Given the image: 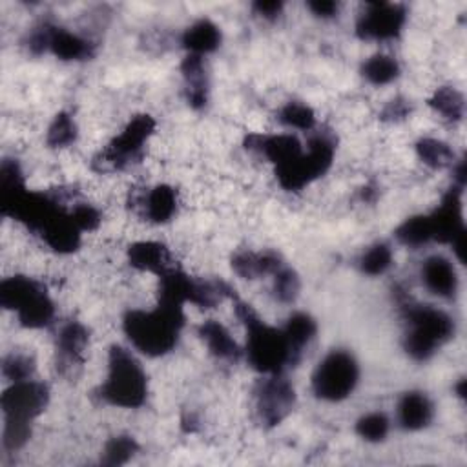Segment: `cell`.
Masks as SVG:
<instances>
[{
	"label": "cell",
	"mask_w": 467,
	"mask_h": 467,
	"mask_svg": "<svg viewBox=\"0 0 467 467\" xmlns=\"http://www.w3.org/2000/svg\"><path fill=\"white\" fill-rule=\"evenodd\" d=\"M409 325L405 334V350L416 361L429 359L454 332L452 319L431 305L401 303Z\"/></svg>",
	"instance_id": "cell-5"
},
{
	"label": "cell",
	"mask_w": 467,
	"mask_h": 467,
	"mask_svg": "<svg viewBox=\"0 0 467 467\" xmlns=\"http://www.w3.org/2000/svg\"><path fill=\"white\" fill-rule=\"evenodd\" d=\"M434 409L427 394L410 390L405 392L398 403V420L400 425L407 431H420L427 427L432 420Z\"/></svg>",
	"instance_id": "cell-18"
},
{
	"label": "cell",
	"mask_w": 467,
	"mask_h": 467,
	"mask_svg": "<svg viewBox=\"0 0 467 467\" xmlns=\"http://www.w3.org/2000/svg\"><path fill=\"white\" fill-rule=\"evenodd\" d=\"M431 108H434L443 119L447 120H462L465 111V99L463 95L449 86H443L434 91V95L429 99Z\"/></svg>",
	"instance_id": "cell-27"
},
{
	"label": "cell",
	"mask_w": 467,
	"mask_h": 467,
	"mask_svg": "<svg viewBox=\"0 0 467 467\" xmlns=\"http://www.w3.org/2000/svg\"><path fill=\"white\" fill-rule=\"evenodd\" d=\"M394 234L401 244H407L412 248L432 241V226H431L429 215L409 217L396 228Z\"/></svg>",
	"instance_id": "cell-28"
},
{
	"label": "cell",
	"mask_w": 467,
	"mask_h": 467,
	"mask_svg": "<svg viewBox=\"0 0 467 467\" xmlns=\"http://www.w3.org/2000/svg\"><path fill=\"white\" fill-rule=\"evenodd\" d=\"M392 265V252L385 243L372 244L359 259V268L367 275H381Z\"/></svg>",
	"instance_id": "cell-32"
},
{
	"label": "cell",
	"mask_w": 467,
	"mask_h": 467,
	"mask_svg": "<svg viewBox=\"0 0 467 467\" xmlns=\"http://www.w3.org/2000/svg\"><path fill=\"white\" fill-rule=\"evenodd\" d=\"M359 379V367L345 350L328 352L312 374V390L325 401H341L352 394Z\"/></svg>",
	"instance_id": "cell-7"
},
{
	"label": "cell",
	"mask_w": 467,
	"mask_h": 467,
	"mask_svg": "<svg viewBox=\"0 0 467 467\" xmlns=\"http://www.w3.org/2000/svg\"><path fill=\"white\" fill-rule=\"evenodd\" d=\"M182 325V306L164 301H159L153 310H130L122 321L131 345L151 358L162 356L177 345Z\"/></svg>",
	"instance_id": "cell-1"
},
{
	"label": "cell",
	"mask_w": 467,
	"mask_h": 467,
	"mask_svg": "<svg viewBox=\"0 0 467 467\" xmlns=\"http://www.w3.org/2000/svg\"><path fill=\"white\" fill-rule=\"evenodd\" d=\"M361 75L367 82L374 86H383L398 78L400 75V64L394 57L389 55H374L361 66Z\"/></svg>",
	"instance_id": "cell-26"
},
{
	"label": "cell",
	"mask_w": 467,
	"mask_h": 467,
	"mask_svg": "<svg viewBox=\"0 0 467 467\" xmlns=\"http://www.w3.org/2000/svg\"><path fill=\"white\" fill-rule=\"evenodd\" d=\"M356 432L367 441H381L389 434V418L383 412H370L356 421Z\"/></svg>",
	"instance_id": "cell-35"
},
{
	"label": "cell",
	"mask_w": 467,
	"mask_h": 467,
	"mask_svg": "<svg viewBox=\"0 0 467 467\" xmlns=\"http://www.w3.org/2000/svg\"><path fill=\"white\" fill-rule=\"evenodd\" d=\"M432 226V239L440 243H452L458 234L465 230L462 219V186L454 184L445 195L441 204L429 215Z\"/></svg>",
	"instance_id": "cell-11"
},
{
	"label": "cell",
	"mask_w": 467,
	"mask_h": 467,
	"mask_svg": "<svg viewBox=\"0 0 467 467\" xmlns=\"http://www.w3.org/2000/svg\"><path fill=\"white\" fill-rule=\"evenodd\" d=\"M416 153L418 157L431 168L440 170V168H447L452 164L454 161V151L452 148L438 139H431L425 137L421 140H418L416 144Z\"/></svg>",
	"instance_id": "cell-29"
},
{
	"label": "cell",
	"mask_w": 467,
	"mask_h": 467,
	"mask_svg": "<svg viewBox=\"0 0 467 467\" xmlns=\"http://www.w3.org/2000/svg\"><path fill=\"white\" fill-rule=\"evenodd\" d=\"M46 288L31 277L11 275L0 283V305L5 310H15L16 314L40 297Z\"/></svg>",
	"instance_id": "cell-16"
},
{
	"label": "cell",
	"mask_w": 467,
	"mask_h": 467,
	"mask_svg": "<svg viewBox=\"0 0 467 467\" xmlns=\"http://www.w3.org/2000/svg\"><path fill=\"white\" fill-rule=\"evenodd\" d=\"M285 126L288 128H296V130H312L316 124V115L314 111L301 102H286L281 109H279V117H277Z\"/></svg>",
	"instance_id": "cell-34"
},
{
	"label": "cell",
	"mask_w": 467,
	"mask_h": 467,
	"mask_svg": "<svg viewBox=\"0 0 467 467\" xmlns=\"http://www.w3.org/2000/svg\"><path fill=\"white\" fill-rule=\"evenodd\" d=\"M88 328L78 321H67L57 336V368L66 374L82 363L88 345Z\"/></svg>",
	"instance_id": "cell-12"
},
{
	"label": "cell",
	"mask_w": 467,
	"mask_h": 467,
	"mask_svg": "<svg viewBox=\"0 0 467 467\" xmlns=\"http://www.w3.org/2000/svg\"><path fill=\"white\" fill-rule=\"evenodd\" d=\"M409 111H410V106L403 99H396V100H390L387 104V108L383 109L381 117L385 120H401V119H405L409 115Z\"/></svg>",
	"instance_id": "cell-39"
},
{
	"label": "cell",
	"mask_w": 467,
	"mask_h": 467,
	"mask_svg": "<svg viewBox=\"0 0 467 467\" xmlns=\"http://www.w3.org/2000/svg\"><path fill=\"white\" fill-rule=\"evenodd\" d=\"M316 330H317L316 321L305 312H296L288 317L286 325L283 327V332H285L294 354L297 356V359H301L303 348L312 341V337L316 336Z\"/></svg>",
	"instance_id": "cell-25"
},
{
	"label": "cell",
	"mask_w": 467,
	"mask_h": 467,
	"mask_svg": "<svg viewBox=\"0 0 467 467\" xmlns=\"http://www.w3.org/2000/svg\"><path fill=\"white\" fill-rule=\"evenodd\" d=\"M35 370V361L31 356L26 354H9L4 358L2 363V372L9 381H22V379H29L31 374Z\"/></svg>",
	"instance_id": "cell-37"
},
{
	"label": "cell",
	"mask_w": 467,
	"mask_h": 467,
	"mask_svg": "<svg viewBox=\"0 0 467 467\" xmlns=\"http://www.w3.org/2000/svg\"><path fill=\"white\" fill-rule=\"evenodd\" d=\"M421 281L440 297H452L458 290V274L454 265L443 255H431L425 259L421 266Z\"/></svg>",
	"instance_id": "cell-15"
},
{
	"label": "cell",
	"mask_w": 467,
	"mask_h": 467,
	"mask_svg": "<svg viewBox=\"0 0 467 467\" xmlns=\"http://www.w3.org/2000/svg\"><path fill=\"white\" fill-rule=\"evenodd\" d=\"M80 232L82 230L77 226L71 213L60 210L40 228L38 234L51 250L58 254H71L80 244Z\"/></svg>",
	"instance_id": "cell-13"
},
{
	"label": "cell",
	"mask_w": 467,
	"mask_h": 467,
	"mask_svg": "<svg viewBox=\"0 0 467 467\" xmlns=\"http://www.w3.org/2000/svg\"><path fill=\"white\" fill-rule=\"evenodd\" d=\"M108 405L137 409L148 398V379L140 363L126 348L113 345L108 356V378L99 389Z\"/></svg>",
	"instance_id": "cell-4"
},
{
	"label": "cell",
	"mask_w": 467,
	"mask_h": 467,
	"mask_svg": "<svg viewBox=\"0 0 467 467\" xmlns=\"http://www.w3.org/2000/svg\"><path fill=\"white\" fill-rule=\"evenodd\" d=\"M306 7L316 15V16H321V18H330L337 13L339 9V4L337 2H332V0H310L306 2Z\"/></svg>",
	"instance_id": "cell-40"
},
{
	"label": "cell",
	"mask_w": 467,
	"mask_h": 467,
	"mask_svg": "<svg viewBox=\"0 0 467 467\" xmlns=\"http://www.w3.org/2000/svg\"><path fill=\"white\" fill-rule=\"evenodd\" d=\"M199 336L206 343L208 350L226 361H237L241 358V348L230 336V332L215 319H208L199 327Z\"/></svg>",
	"instance_id": "cell-22"
},
{
	"label": "cell",
	"mask_w": 467,
	"mask_h": 467,
	"mask_svg": "<svg viewBox=\"0 0 467 467\" xmlns=\"http://www.w3.org/2000/svg\"><path fill=\"white\" fill-rule=\"evenodd\" d=\"M219 44H221V31L213 22L206 18L197 20L182 33V47L188 51V55L202 57L204 53L215 51Z\"/></svg>",
	"instance_id": "cell-23"
},
{
	"label": "cell",
	"mask_w": 467,
	"mask_h": 467,
	"mask_svg": "<svg viewBox=\"0 0 467 467\" xmlns=\"http://www.w3.org/2000/svg\"><path fill=\"white\" fill-rule=\"evenodd\" d=\"M139 445L131 436H113L108 440L104 452H102V463L104 465H122L126 463L135 452Z\"/></svg>",
	"instance_id": "cell-33"
},
{
	"label": "cell",
	"mask_w": 467,
	"mask_h": 467,
	"mask_svg": "<svg viewBox=\"0 0 467 467\" xmlns=\"http://www.w3.org/2000/svg\"><path fill=\"white\" fill-rule=\"evenodd\" d=\"M16 316H18V321L22 327L42 328L51 323V319L55 316V305L49 299L47 292H44L40 297H36L33 303H29L26 308H22Z\"/></svg>",
	"instance_id": "cell-30"
},
{
	"label": "cell",
	"mask_w": 467,
	"mask_h": 467,
	"mask_svg": "<svg viewBox=\"0 0 467 467\" xmlns=\"http://www.w3.org/2000/svg\"><path fill=\"white\" fill-rule=\"evenodd\" d=\"M252 7H254V11L257 15H261L263 18H268V20L277 18L281 15V11H283V4L277 2V0H268V2H261L259 0Z\"/></svg>",
	"instance_id": "cell-41"
},
{
	"label": "cell",
	"mask_w": 467,
	"mask_h": 467,
	"mask_svg": "<svg viewBox=\"0 0 467 467\" xmlns=\"http://www.w3.org/2000/svg\"><path fill=\"white\" fill-rule=\"evenodd\" d=\"M274 275H275V279H274V294H275V297L281 303H292L297 297L299 288H301L297 274L292 268L283 265Z\"/></svg>",
	"instance_id": "cell-36"
},
{
	"label": "cell",
	"mask_w": 467,
	"mask_h": 467,
	"mask_svg": "<svg viewBox=\"0 0 467 467\" xmlns=\"http://www.w3.org/2000/svg\"><path fill=\"white\" fill-rule=\"evenodd\" d=\"M155 130V120L150 115L133 117L126 128L95 157L93 166L99 171L122 170L140 159L146 140Z\"/></svg>",
	"instance_id": "cell-8"
},
{
	"label": "cell",
	"mask_w": 467,
	"mask_h": 467,
	"mask_svg": "<svg viewBox=\"0 0 467 467\" xmlns=\"http://www.w3.org/2000/svg\"><path fill=\"white\" fill-rule=\"evenodd\" d=\"M334 151L336 146L328 135L319 133L312 137L306 153L301 151L286 162L275 166V177L279 184L288 192L303 190L330 168Z\"/></svg>",
	"instance_id": "cell-6"
},
{
	"label": "cell",
	"mask_w": 467,
	"mask_h": 467,
	"mask_svg": "<svg viewBox=\"0 0 467 467\" xmlns=\"http://www.w3.org/2000/svg\"><path fill=\"white\" fill-rule=\"evenodd\" d=\"M49 401V389L42 381H15L2 394L4 432L2 445L13 452L26 445L31 436V421L44 412Z\"/></svg>",
	"instance_id": "cell-3"
},
{
	"label": "cell",
	"mask_w": 467,
	"mask_h": 467,
	"mask_svg": "<svg viewBox=\"0 0 467 467\" xmlns=\"http://www.w3.org/2000/svg\"><path fill=\"white\" fill-rule=\"evenodd\" d=\"M407 20L405 7L389 2H370L356 22V35L363 40L396 38Z\"/></svg>",
	"instance_id": "cell-10"
},
{
	"label": "cell",
	"mask_w": 467,
	"mask_h": 467,
	"mask_svg": "<svg viewBox=\"0 0 467 467\" xmlns=\"http://www.w3.org/2000/svg\"><path fill=\"white\" fill-rule=\"evenodd\" d=\"M181 71L186 84V100L192 108L201 109L208 102V78L202 57L188 55L182 64Z\"/></svg>",
	"instance_id": "cell-19"
},
{
	"label": "cell",
	"mask_w": 467,
	"mask_h": 467,
	"mask_svg": "<svg viewBox=\"0 0 467 467\" xmlns=\"http://www.w3.org/2000/svg\"><path fill=\"white\" fill-rule=\"evenodd\" d=\"M456 392H458V396H460V398H463V396H465V379H463V378L458 381V385H456Z\"/></svg>",
	"instance_id": "cell-42"
},
{
	"label": "cell",
	"mask_w": 467,
	"mask_h": 467,
	"mask_svg": "<svg viewBox=\"0 0 467 467\" xmlns=\"http://www.w3.org/2000/svg\"><path fill=\"white\" fill-rule=\"evenodd\" d=\"M296 390L281 374H268L255 387V410L266 427L279 425L294 409Z\"/></svg>",
	"instance_id": "cell-9"
},
{
	"label": "cell",
	"mask_w": 467,
	"mask_h": 467,
	"mask_svg": "<svg viewBox=\"0 0 467 467\" xmlns=\"http://www.w3.org/2000/svg\"><path fill=\"white\" fill-rule=\"evenodd\" d=\"M128 261L133 268L164 274L171 268V257L168 248L157 241H139L128 248Z\"/></svg>",
	"instance_id": "cell-17"
},
{
	"label": "cell",
	"mask_w": 467,
	"mask_h": 467,
	"mask_svg": "<svg viewBox=\"0 0 467 467\" xmlns=\"http://www.w3.org/2000/svg\"><path fill=\"white\" fill-rule=\"evenodd\" d=\"M49 51L62 60H86L93 57L95 46L64 27L51 26Z\"/></svg>",
	"instance_id": "cell-20"
},
{
	"label": "cell",
	"mask_w": 467,
	"mask_h": 467,
	"mask_svg": "<svg viewBox=\"0 0 467 467\" xmlns=\"http://www.w3.org/2000/svg\"><path fill=\"white\" fill-rule=\"evenodd\" d=\"M244 146L248 150H254L261 155H265L268 161H272L275 166L286 162L288 159L301 153V142L296 135L281 133V135H261L252 133L246 137Z\"/></svg>",
	"instance_id": "cell-14"
},
{
	"label": "cell",
	"mask_w": 467,
	"mask_h": 467,
	"mask_svg": "<svg viewBox=\"0 0 467 467\" xmlns=\"http://www.w3.org/2000/svg\"><path fill=\"white\" fill-rule=\"evenodd\" d=\"M235 314L246 328V358L261 374H281L286 367L299 363L283 328L266 325L250 305L237 301Z\"/></svg>",
	"instance_id": "cell-2"
},
{
	"label": "cell",
	"mask_w": 467,
	"mask_h": 467,
	"mask_svg": "<svg viewBox=\"0 0 467 467\" xmlns=\"http://www.w3.org/2000/svg\"><path fill=\"white\" fill-rule=\"evenodd\" d=\"M177 212V193L168 184H159L148 192L144 201V213L151 223H166Z\"/></svg>",
	"instance_id": "cell-24"
},
{
	"label": "cell",
	"mask_w": 467,
	"mask_h": 467,
	"mask_svg": "<svg viewBox=\"0 0 467 467\" xmlns=\"http://www.w3.org/2000/svg\"><path fill=\"white\" fill-rule=\"evenodd\" d=\"M281 266V257L274 252H239L232 257V268L243 279L275 274Z\"/></svg>",
	"instance_id": "cell-21"
},
{
	"label": "cell",
	"mask_w": 467,
	"mask_h": 467,
	"mask_svg": "<svg viewBox=\"0 0 467 467\" xmlns=\"http://www.w3.org/2000/svg\"><path fill=\"white\" fill-rule=\"evenodd\" d=\"M71 213V217H73V221L77 223V226L84 232V230H95L99 224H100V212L95 208V206H91V204H88V202H78V204H75V208H73V212H69Z\"/></svg>",
	"instance_id": "cell-38"
},
{
	"label": "cell",
	"mask_w": 467,
	"mask_h": 467,
	"mask_svg": "<svg viewBox=\"0 0 467 467\" xmlns=\"http://www.w3.org/2000/svg\"><path fill=\"white\" fill-rule=\"evenodd\" d=\"M75 139H77V124L73 117L66 111H60L49 124L47 137H46L47 144L51 148H64L75 142Z\"/></svg>",
	"instance_id": "cell-31"
}]
</instances>
